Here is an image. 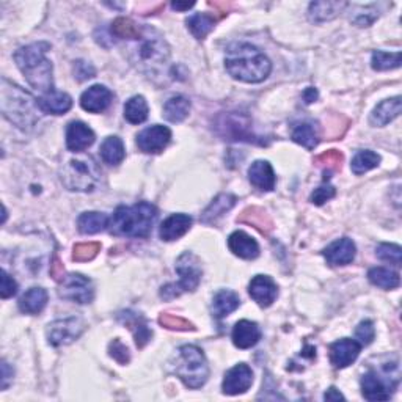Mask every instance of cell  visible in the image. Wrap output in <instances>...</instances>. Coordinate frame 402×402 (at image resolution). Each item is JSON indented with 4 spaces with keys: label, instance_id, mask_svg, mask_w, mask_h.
Masks as SVG:
<instances>
[{
    "label": "cell",
    "instance_id": "15",
    "mask_svg": "<svg viewBox=\"0 0 402 402\" xmlns=\"http://www.w3.org/2000/svg\"><path fill=\"white\" fill-rule=\"evenodd\" d=\"M250 297H252L260 307L267 308L275 302L276 295H279V288H276L275 281L267 275H256L255 279L250 281L248 286Z\"/></svg>",
    "mask_w": 402,
    "mask_h": 402
},
{
    "label": "cell",
    "instance_id": "22",
    "mask_svg": "<svg viewBox=\"0 0 402 402\" xmlns=\"http://www.w3.org/2000/svg\"><path fill=\"white\" fill-rule=\"evenodd\" d=\"M248 180L262 192H270L276 184L274 168L267 161H255L248 168Z\"/></svg>",
    "mask_w": 402,
    "mask_h": 402
},
{
    "label": "cell",
    "instance_id": "36",
    "mask_svg": "<svg viewBox=\"0 0 402 402\" xmlns=\"http://www.w3.org/2000/svg\"><path fill=\"white\" fill-rule=\"evenodd\" d=\"M187 29L190 30L196 39H204L208 36L210 30L214 29L215 25V18L209 13H196V15L190 16L187 21Z\"/></svg>",
    "mask_w": 402,
    "mask_h": 402
},
{
    "label": "cell",
    "instance_id": "39",
    "mask_svg": "<svg viewBox=\"0 0 402 402\" xmlns=\"http://www.w3.org/2000/svg\"><path fill=\"white\" fill-rule=\"evenodd\" d=\"M112 34L121 39H137L143 35V29L129 18H116L112 22Z\"/></svg>",
    "mask_w": 402,
    "mask_h": 402
},
{
    "label": "cell",
    "instance_id": "9",
    "mask_svg": "<svg viewBox=\"0 0 402 402\" xmlns=\"http://www.w3.org/2000/svg\"><path fill=\"white\" fill-rule=\"evenodd\" d=\"M399 384V374H391L390 365L384 366L382 373L369 369L361 377V391L368 401H388Z\"/></svg>",
    "mask_w": 402,
    "mask_h": 402
},
{
    "label": "cell",
    "instance_id": "34",
    "mask_svg": "<svg viewBox=\"0 0 402 402\" xmlns=\"http://www.w3.org/2000/svg\"><path fill=\"white\" fill-rule=\"evenodd\" d=\"M101 156L102 161L109 163V166H118V163H121L124 156H126L121 138L115 135L105 138L101 145Z\"/></svg>",
    "mask_w": 402,
    "mask_h": 402
},
{
    "label": "cell",
    "instance_id": "47",
    "mask_svg": "<svg viewBox=\"0 0 402 402\" xmlns=\"http://www.w3.org/2000/svg\"><path fill=\"white\" fill-rule=\"evenodd\" d=\"M374 336H375V328L373 321H361L357 327V330H355V338L360 341V344L361 346L371 344Z\"/></svg>",
    "mask_w": 402,
    "mask_h": 402
},
{
    "label": "cell",
    "instance_id": "33",
    "mask_svg": "<svg viewBox=\"0 0 402 402\" xmlns=\"http://www.w3.org/2000/svg\"><path fill=\"white\" fill-rule=\"evenodd\" d=\"M293 140L295 143L302 145L303 148L314 149L319 143L318 128H316L313 123H308V121L297 123L293 129Z\"/></svg>",
    "mask_w": 402,
    "mask_h": 402
},
{
    "label": "cell",
    "instance_id": "2",
    "mask_svg": "<svg viewBox=\"0 0 402 402\" xmlns=\"http://www.w3.org/2000/svg\"><path fill=\"white\" fill-rule=\"evenodd\" d=\"M51 49L49 43L39 41L15 52V62L18 68L27 79V82L44 95L54 91V77H52V63L46 58Z\"/></svg>",
    "mask_w": 402,
    "mask_h": 402
},
{
    "label": "cell",
    "instance_id": "11",
    "mask_svg": "<svg viewBox=\"0 0 402 402\" xmlns=\"http://www.w3.org/2000/svg\"><path fill=\"white\" fill-rule=\"evenodd\" d=\"M85 330V324L81 318H65L54 321L48 327V341L52 346H67L77 340Z\"/></svg>",
    "mask_w": 402,
    "mask_h": 402
},
{
    "label": "cell",
    "instance_id": "21",
    "mask_svg": "<svg viewBox=\"0 0 402 402\" xmlns=\"http://www.w3.org/2000/svg\"><path fill=\"white\" fill-rule=\"evenodd\" d=\"M192 227V217L187 214H173L162 222L159 236L162 241H177Z\"/></svg>",
    "mask_w": 402,
    "mask_h": 402
},
{
    "label": "cell",
    "instance_id": "16",
    "mask_svg": "<svg viewBox=\"0 0 402 402\" xmlns=\"http://www.w3.org/2000/svg\"><path fill=\"white\" fill-rule=\"evenodd\" d=\"M361 344L351 338H342L330 346L332 365L338 369L352 365L359 359Z\"/></svg>",
    "mask_w": 402,
    "mask_h": 402
},
{
    "label": "cell",
    "instance_id": "7",
    "mask_svg": "<svg viewBox=\"0 0 402 402\" xmlns=\"http://www.w3.org/2000/svg\"><path fill=\"white\" fill-rule=\"evenodd\" d=\"M62 182L68 190L93 192L101 182V168L91 157L71 159L62 170Z\"/></svg>",
    "mask_w": 402,
    "mask_h": 402
},
{
    "label": "cell",
    "instance_id": "43",
    "mask_svg": "<svg viewBox=\"0 0 402 402\" xmlns=\"http://www.w3.org/2000/svg\"><path fill=\"white\" fill-rule=\"evenodd\" d=\"M101 252V243L100 242H83L77 243L72 250V260L77 262H85L95 260L98 253Z\"/></svg>",
    "mask_w": 402,
    "mask_h": 402
},
{
    "label": "cell",
    "instance_id": "51",
    "mask_svg": "<svg viewBox=\"0 0 402 402\" xmlns=\"http://www.w3.org/2000/svg\"><path fill=\"white\" fill-rule=\"evenodd\" d=\"M49 272H51L52 279H54L55 281H63L65 279H67V276H65V267L62 264V261L58 260V256H54V260H52Z\"/></svg>",
    "mask_w": 402,
    "mask_h": 402
},
{
    "label": "cell",
    "instance_id": "49",
    "mask_svg": "<svg viewBox=\"0 0 402 402\" xmlns=\"http://www.w3.org/2000/svg\"><path fill=\"white\" fill-rule=\"evenodd\" d=\"M18 293V283L13 280V276L6 272V270H2V286H0V295L2 299H10Z\"/></svg>",
    "mask_w": 402,
    "mask_h": 402
},
{
    "label": "cell",
    "instance_id": "6",
    "mask_svg": "<svg viewBox=\"0 0 402 402\" xmlns=\"http://www.w3.org/2000/svg\"><path fill=\"white\" fill-rule=\"evenodd\" d=\"M173 368L177 377L186 384V387L194 388V390L206 384L209 377L206 357H204L201 349L196 346L187 344L177 349Z\"/></svg>",
    "mask_w": 402,
    "mask_h": 402
},
{
    "label": "cell",
    "instance_id": "23",
    "mask_svg": "<svg viewBox=\"0 0 402 402\" xmlns=\"http://www.w3.org/2000/svg\"><path fill=\"white\" fill-rule=\"evenodd\" d=\"M228 247L242 260H255L260 255V246L252 236L243 232H234L228 237Z\"/></svg>",
    "mask_w": 402,
    "mask_h": 402
},
{
    "label": "cell",
    "instance_id": "37",
    "mask_svg": "<svg viewBox=\"0 0 402 402\" xmlns=\"http://www.w3.org/2000/svg\"><path fill=\"white\" fill-rule=\"evenodd\" d=\"M124 118L130 124H140L148 118V104L143 96H133L124 104Z\"/></svg>",
    "mask_w": 402,
    "mask_h": 402
},
{
    "label": "cell",
    "instance_id": "41",
    "mask_svg": "<svg viewBox=\"0 0 402 402\" xmlns=\"http://www.w3.org/2000/svg\"><path fill=\"white\" fill-rule=\"evenodd\" d=\"M401 52H384L375 51L371 57V67L375 71L396 69L401 67Z\"/></svg>",
    "mask_w": 402,
    "mask_h": 402
},
{
    "label": "cell",
    "instance_id": "10",
    "mask_svg": "<svg viewBox=\"0 0 402 402\" xmlns=\"http://www.w3.org/2000/svg\"><path fill=\"white\" fill-rule=\"evenodd\" d=\"M217 130L219 134L225 138V140H234V142H250V143H261L258 135H255L252 121L250 118L243 114H223L219 121H217Z\"/></svg>",
    "mask_w": 402,
    "mask_h": 402
},
{
    "label": "cell",
    "instance_id": "3",
    "mask_svg": "<svg viewBox=\"0 0 402 402\" xmlns=\"http://www.w3.org/2000/svg\"><path fill=\"white\" fill-rule=\"evenodd\" d=\"M130 62L145 74L156 76L167 67L170 58L168 43L153 27H143V35L129 49Z\"/></svg>",
    "mask_w": 402,
    "mask_h": 402
},
{
    "label": "cell",
    "instance_id": "30",
    "mask_svg": "<svg viewBox=\"0 0 402 402\" xmlns=\"http://www.w3.org/2000/svg\"><path fill=\"white\" fill-rule=\"evenodd\" d=\"M239 305H241L239 295L233 291H227V289H223V291H219L214 295L213 313L217 319H223L225 316H228L229 313H233L234 309L239 308Z\"/></svg>",
    "mask_w": 402,
    "mask_h": 402
},
{
    "label": "cell",
    "instance_id": "19",
    "mask_svg": "<svg viewBox=\"0 0 402 402\" xmlns=\"http://www.w3.org/2000/svg\"><path fill=\"white\" fill-rule=\"evenodd\" d=\"M95 142V133L82 121H72L67 129V147L69 151L87 149Z\"/></svg>",
    "mask_w": 402,
    "mask_h": 402
},
{
    "label": "cell",
    "instance_id": "38",
    "mask_svg": "<svg viewBox=\"0 0 402 402\" xmlns=\"http://www.w3.org/2000/svg\"><path fill=\"white\" fill-rule=\"evenodd\" d=\"M368 279L374 286L382 289H394L399 286V274L385 267H374L368 272Z\"/></svg>",
    "mask_w": 402,
    "mask_h": 402
},
{
    "label": "cell",
    "instance_id": "8",
    "mask_svg": "<svg viewBox=\"0 0 402 402\" xmlns=\"http://www.w3.org/2000/svg\"><path fill=\"white\" fill-rule=\"evenodd\" d=\"M176 272L180 274V281L162 286L161 297L171 300L180 297L182 293H192L199 288L203 275L201 262L192 252H184L176 261Z\"/></svg>",
    "mask_w": 402,
    "mask_h": 402
},
{
    "label": "cell",
    "instance_id": "18",
    "mask_svg": "<svg viewBox=\"0 0 402 402\" xmlns=\"http://www.w3.org/2000/svg\"><path fill=\"white\" fill-rule=\"evenodd\" d=\"M355 243L349 239V237H342V239H338L332 242L324 250V256L328 264L332 266H346L351 264L355 258Z\"/></svg>",
    "mask_w": 402,
    "mask_h": 402
},
{
    "label": "cell",
    "instance_id": "48",
    "mask_svg": "<svg viewBox=\"0 0 402 402\" xmlns=\"http://www.w3.org/2000/svg\"><path fill=\"white\" fill-rule=\"evenodd\" d=\"M336 195V190L333 186H330V184H327V186H321L314 190V192L311 194V203L314 204H318V206H321V204H324L326 201L328 200H332L333 196Z\"/></svg>",
    "mask_w": 402,
    "mask_h": 402
},
{
    "label": "cell",
    "instance_id": "50",
    "mask_svg": "<svg viewBox=\"0 0 402 402\" xmlns=\"http://www.w3.org/2000/svg\"><path fill=\"white\" fill-rule=\"evenodd\" d=\"M74 74L79 81H87V79L95 77L96 71L90 63L83 62V60H77L74 62Z\"/></svg>",
    "mask_w": 402,
    "mask_h": 402
},
{
    "label": "cell",
    "instance_id": "13",
    "mask_svg": "<svg viewBox=\"0 0 402 402\" xmlns=\"http://www.w3.org/2000/svg\"><path fill=\"white\" fill-rule=\"evenodd\" d=\"M171 133L167 126H161V124H154L143 129L140 134L137 135V147L143 153L156 154L167 147L170 143Z\"/></svg>",
    "mask_w": 402,
    "mask_h": 402
},
{
    "label": "cell",
    "instance_id": "31",
    "mask_svg": "<svg viewBox=\"0 0 402 402\" xmlns=\"http://www.w3.org/2000/svg\"><path fill=\"white\" fill-rule=\"evenodd\" d=\"M346 6L347 4L344 2H313L309 5L308 16L313 22L330 21V19L338 16Z\"/></svg>",
    "mask_w": 402,
    "mask_h": 402
},
{
    "label": "cell",
    "instance_id": "53",
    "mask_svg": "<svg viewBox=\"0 0 402 402\" xmlns=\"http://www.w3.org/2000/svg\"><path fill=\"white\" fill-rule=\"evenodd\" d=\"M324 399H326V401H344V396H342V394H341L338 390H336L335 387H330V388H328V390L326 391Z\"/></svg>",
    "mask_w": 402,
    "mask_h": 402
},
{
    "label": "cell",
    "instance_id": "45",
    "mask_svg": "<svg viewBox=\"0 0 402 402\" xmlns=\"http://www.w3.org/2000/svg\"><path fill=\"white\" fill-rule=\"evenodd\" d=\"M375 255L382 261L390 262V264L399 267L401 266V258H402V250L396 243H380V246L375 248Z\"/></svg>",
    "mask_w": 402,
    "mask_h": 402
},
{
    "label": "cell",
    "instance_id": "54",
    "mask_svg": "<svg viewBox=\"0 0 402 402\" xmlns=\"http://www.w3.org/2000/svg\"><path fill=\"white\" fill-rule=\"evenodd\" d=\"M316 100H318V90L313 88V87H309V88H307L305 91H303V101H305L307 104H311Z\"/></svg>",
    "mask_w": 402,
    "mask_h": 402
},
{
    "label": "cell",
    "instance_id": "12",
    "mask_svg": "<svg viewBox=\"0 0 402 402\" xmlns=\"http://www.w3.org/2000/svg\"><path fill=\"white\" fill-rule=\"evenodd\" d=\"M58 295L69 302L90 303L95 297V288L87 276H83L82 274H71L62 281Z\"/></svg>",
    "mask_w": 402,
    "mask_h": 402
},
{
    "label": "cell",
    "instance_id": "20",
    "mask_svg": "<svg viewBox=\"0 0 402 402\" xmlns=\"http://www.w3.org/2000/svg\"><path fill=\"white\" fill-rule=\"evenodd\" d=\"M116 318L118 321L123 322L124 326L129 327V330L134 333L137 347L142 349L148 344L151 336H153V332H151L147 321H145L140 314L133 313V311H121V313H118Z\"/></svg>",
    "mask_w": 402,
    "mask_h": 402
},
{
    "label": "cell",
    "instance_id": "32",
    "mask_svg": "<svg viewBox=\"0 0 402 402\" xmlns=\"http://www.w3.org/2000/svg\"><path fill=\"white\" fill-rule=\"evenodd\" d=\"M190 112V101L189 98L182 95L171 96L170 100L163 105V116L171 123H181L187 118Z\"/></svg>",
    "mask_w": 402,
    "mask_h": 402
},
{
    "label": "cell",
    "instance_id": "4",
    "mask_svg": "<svg viewBox=\"0 0 402 402\" xmlns=\"http://www.w3.org/2000/svg\"><path fill=\"white\" fill-rule=\"evenodd\" d=\"M0 98H2V114L6 120L22 130H29L35 126L39 120L38 110L41 109L30 93L2 79Z\"/></svg>",
    "mask_w": 402,
    "mask_h": 402
},
{
    "label": "cell",
    "instance_id": "5",
    "mask_svg": "<svg viewBox=\"0 0 402 402\" xmlns=\"http://www.w3.org/2000/svg\"><path fill=\"white\" fill-rule=\"evenodd\" d=\"M156 219L157 209L151 203L140 201L134 206H120L110 220V232L118 236L148 237Z\"/></svg>",
    "mask_w": 402,
    "mask_h": 402
},
{
    "label": "cell",
    "instance_id": "17",
    "mask_svg": "<svg viewBox=\"0 0 402 402\" xmlns=\"http://www.w3.org/2000/svg\"><path fill=\"white\" fill-rule=\"evenodd\" d=\"M112 91L104 87V85H93L88 90H85L81 96V105L83 110L90 114H100L109 107L112 102Z\"/></svg>",
    "mask_w": 402,
    "mask_h": 402
},
{
    "label": "cell",
    "instance_id": "27",
    "mask_svg": "<svg viewBox=\"0 0 402 402\" xmlns=\"http://www.w3.org/2000/svg\"><path fill=\"white\" fill-rule=\"evenodd\" d=\"M237 222L252 225L253 228L258 229V232H261L262 234H269L274 228V223H272V220H270V217L266 210L261 209V208H256V206L243 209L242 213L239 214V217H237Z\"/></svg>",
    "mask_w": 402,
    "mask_h": 402
},
{
    "label": "cell",
    "instance_id": "35",
    "mask_svg": "<svg viewBox=\"0 0 402 402\" xmlns=\"http://www.w3.org/2000/svg\"><path fill=\"white\" fill-rule=\"evenodd\" d=\"M109 227V217L102 213H83L77 219V228L82 234H96Z\"/></svg>",
    "mask_w": 402,
    "mask_h": 402
},
{
    "label": "cell",
    "instance_id": "29",
    "mask_svg": "<svg viewBox=\"0 0 402 402\" xmlns=\"http://www.w3.org/2000/svg\"><path fill=\"white\" fill-rule=\"evenodd\" d=\"M48 303V293L43 288H30L21 299H19V309L25 314L41 313Z\"/></svg>",
    "mask_w": 402,
    "mask_h": 402
},
{
    "label": "cell",
    "instance_id": "52",
    "mask_svg": "<svg viewBox=\"0 0 402 402\" xmlns=\"http://www.w3.org/2000/svg\"><path fill=\"white\" fill-rule=\"evenodd\" d=\"M13 380V369L6 361H2V390H6Z\"/></svg>",
    "mask_w": 402,
    "mask_h": 402
},
{
    "label": "cell",
    "instance_id": "46",
    "mask_svg": "<svg viewBox=\"0 0 402 402\" xmlns=\"http://www.w3.org/2000/svg\"><path fill=\"white\" fill-rule=\"evenodd\" d=\"M109 354L110 357L116 360L120 365H126L130 360V354L126 344H123V341L120 340H114L109 344Z\"/></svg>",
    "mask_w": 402,
    "mask_h": 402
},
{
    "label": "cell",
    "instance_id": "24",
    "mask_svg": "<svg viewBox=\"0 0 402 402\" xmlns=\"http://www.w3.org/2000/svg\"><path fill=\"white\" fill-rule=\"evenodd\" d=\"M261 340V330L256 322L239 321L233 328V342L239 349H250Z\"/></svg>",
    "mask_w": 402,
    "mask_h": 402
},
{
    "label": "cell",
    "instance_id": "1",
    "mask_svg": "<svg viewBox=\"0 0 402 402\" xmlns=\"http://www.w3.org/2000/svg\"><path fill=\"white\" fill-rule=\"evenodd\" d=\"M225 68L236 81L260 83L266 81L272 71L269 58L248 43H234L227 49Z\"/></svg>",
    "mask_w": 402,
    "mask_h": 402
},
{
    "label": "cell",
    "instance_id": "14",
    "mask_svg": "<svg viewBox=\"0 0 402 402\" xmlns=\"http://www.w3.org/2000/svg\"><path fill=\"white\" fill-rule=\"evenodd\" d=\"M253 384V371L252 368L246 363H239L229 369L223 379L222 390L228 396H236V394L246 393Z\"/></svg>",
    "mask_w": 402,
    "mask_h": 402
},
{
    "label": "cell",
    "instance_id": "42",
    "mask_svg": "<svg viewBox=\"0 0 402 402\" xmlns=\"http://www.w3.org/2000/svg\"><path fill=\"white\" fill-rule=\"evenodd\" d=\"M344 161V156H342L340 151L336 149H328L326 153L319 154L316 157L314 162L316 166L324 168V180L327 181L330 177L332 171H338L341 168V163Z\"/></svg>",
    "mask_w": 402,
    "mask_h": 402
},
{
    "label": "cell",
    "instance_id": "25",
    "mask_svg": "<svg viewBox=\"0 0 402 402\" xmlns=\"http://www.w3.org/2000/svg\"><path fill=\"white\" fill-rule=\"evenodd\" d=\"M401 109H402V102H401L399 96H394L391 98V100H385L373 110L369 121H371L373 126H379V128L387 126L388 123H391L394 118L399 116Z\"/></svg>",
    "mask_w": 402,
    "mask_h": 402
},
{
    "label": "cell",
    "instance_id": "40",
    "mask_svg": "<svg viewBox=\"0 0 402 402\" xmlns=\"http://www.w3.org/2000/svg\"><path fill=\"white\" fill-rule=\"evenodd\" d=\"M379 163H380V156L371 149H365L359 151V153L355 154L351 163V168L355 175H363L366 171L377 167Z\"/></svg>",
    "mask_w": 402,
    "mask_h": 402
},
{
    "label": "cell",
    "instance_id": "26",
    "mask_svg": "<svg viewBox=\"0 0 402 402\" xmlns=\"http://www.w3.org/2000/svg\"><path fill=\"white\" fill-rule=\"evenodd\" d=\"M38 105L44 114L63 115L72 107V100L69 95L62 93V91H52V93L39 98Z\"/></svg>",
    "mask_w": 402,
    "mask_h": 402
},
{
    "label": "cell",
    "instance_id": "44",
    "mask_svg": "<svg viewBox=\"0 0 402 402\" xmlns=\"http://www.w3.org/2000/svg\"><path fill=\"white\" fill-rule=\"evenodd\" d=\"M159 324L162 327L168 328V330H177V332H187V330H195V327L192 322H189L187 319L181 318V316H175L171 313H162L159 316Z\"/></svg>",
    "mask_w": 402,
    "mask_h": 402
},
{
    "label": "cell",
    "instance_id": "28",
    "mask_svg": "<svg viewBox=\"0 0 402 402\" xmlns=\"http://www.w3.org/2000/svg\"><path fill=\"white\" fill-rule=\"evenodd\" d=\"M234 204H236L234 195L220 194L219 196H215L214 201L210 203L206 209H204V213L201 214V222L203 223H215L223 214H227L228 210H232Z\"/></svg>",
    "mask_w": 402,
    "mask_h": 402
},
{
    "label": "cell",
    "instance_id": "55",
    "mask_svg": "<svg viewBox=\"0 0 402 402\" xmlns=\"http://www.w3.org/2000/svg\"><path fill=\"white\" fill-rule=\"evenodd\" d=\"M194 5H195V2H186V4H182V2H173V4H171V8L177 10V11H186V10H189V8H192Z\"/></svg>",
    "mask_w": 402,
    "mask_h": 402
}]
</instances>
